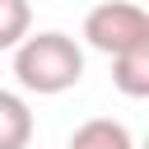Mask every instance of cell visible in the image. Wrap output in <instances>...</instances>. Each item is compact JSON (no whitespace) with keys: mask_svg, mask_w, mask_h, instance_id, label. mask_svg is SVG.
<instances>
[{"mask_svg":"<svg viewBox=\"0 0 149 149\" xmlns=\"http://www.w3.org/2000/svg\"><path fill=\"white\" fill-rule=\"evenodd\" d=\"M14 79L28 93L56 98V93H65L84 79V51L70 33H56V28L51 33H28L14 47Z\"/></svg>","mask_w":149,"mask_h":149,"instance_id":"1","label":"cell"},{"mask_svg":"<svg viewBox=\"0 0 149 149\" xmlns=\"http://www.w3.org/2000/svg\"><path fill=\"white\" fill-rule=\"evenodd\" d=\"M84 42L102 56H116L135 42H149V14L135 0H102L84 14Z\"/></svg>","mask_w":149,"mask_h":149,"instance_id":"2","label":"cell"},{"mask_svg":"<svg viewBox=\"0 0 149 149\" xmlns=\"http://www.w3.org/2000/svg\"><path fill=\"white\" fill-rule=\"evenodd\" d=\"M112 84L126 98H149V42H135L112 56Z\"/></svg>","mask_w":149,"mask_h":149,"instance_id":"3","label":"cell"},{"mask_svg":"<svg viewBox=\"0 0 149 149\" xmlns=\"http://www.w3.org/2000/svg\"><path fill=\"white\" fill-rule=\"evenodd\" d=\"M65 149H135V140H130V130H126L121 121H112V116H88L84 126L70 130V144H65Z\"/></svg>","mask_w":149,"mask_h":149,"instance_id":"4","label":"cell"},{"mask_svg":"<svg viewBox=\"0 0 149 149\" xmlns=\"http://www.w3.org/2000/svg\"><path fill=\"white\" fill-rule=\"evenodd\" d=\"M33 144V112L19 93L0 88V149H28Z\"/></svg>","mask_w":149,"mask_h":149,"instance_id":"5","label":"cell"},{"mask_svg":"<svg viewBox=\"0 0 149 149\" xmlns=\"http://www.w3.org/2000/svg\"><path fill=\"white\" fill-rule=\"evenodd\" d=\"M33 33V5L28 0H0V51H14Z\"/></svg>","mask_w":149,"mask_h":149,"instance_id":"6","label":"cell"}]
</instances>
